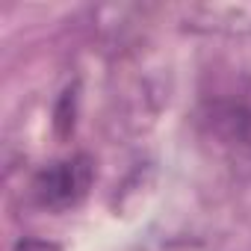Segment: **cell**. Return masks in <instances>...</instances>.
<instances>
[{
  "instance_id": "obj_1",
  "label": "cell",
  "mask_w": 251,
  "mask_h": 251,
  "mask_svg": "<svg viewBox=\"0 0 251 251\" xmlns=\"http://www.w3.org/2000/svg\"><path fill=\"white\" fill-rule=\"evenodd\" d=\"M201 136L239 172L251 175V80H239L204 100Z\"/></svg>"
},
{
  "instance_id": "obj_2",
  "label": "cell",
  "mask_w": 251,
  "mask_h": 251,
  "mask_svg": "<svg viewBox=\"0 0 251 251\" xmlns=\"http://www.w3.org/2000/svg\"><path fill=\"white\" fill-rule=\"evenodd\" d=\"M92 183H95V163L86 154H77V157L56 160V163L39 169L30 183V195H33L36 207L62 213V210L77 207L89 195Z\"/></svg>"
},
{
  "instance_id": "obj_3",
  "label": "cell",
  "mask_w": 251,
  "mask_h": 251,
  "mask_svg": "<svg viewBox=\"0 0 251 251\" xmlns=\"http://www.w3.org/2000/svg\"><path fill=\"white\" fill-rule=\"evenodd\" d=\"M15 251H62V248L53 242H45V239H21L15 245Z\"/></svg>"
}]
</instances>
